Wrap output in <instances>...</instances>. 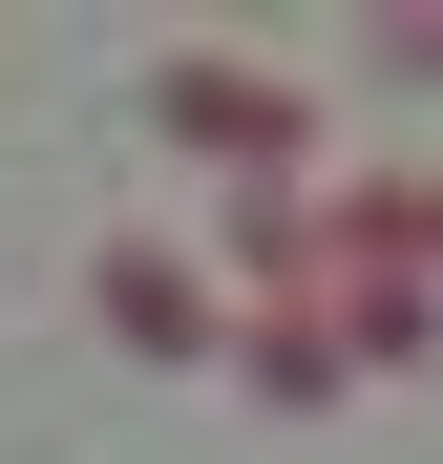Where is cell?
Instances as JSON below:
<instances>
[{"label":"cell","instance_id":"1","mask_svg":"<svg viewBox=\"0 0 443 464\" xmlns=\"http://www.w3.org/2000/svg\"><path fill=\"white\" fill-rule=\"evenodd\" d=\"M127 106L169 127V148H211L233 190H295V169H317V85H295V63H254V43H169Z\"/></svg>","mask_w":443,"mask_h":464},{"label":"cell","instance_id":"2","mask_svg":"<svg viewBox=\"0 0 443 464\" xmlns=\"http://www.w3.org/2000/svg\"><path fill=\"white\" fill-rule=\"evenodd\" d=\"M85 317H106L127 359H233V295H211L190 232H106V254H85Z\"/></svg>","mask_w":443,"mask_h":464}]
</instances>
